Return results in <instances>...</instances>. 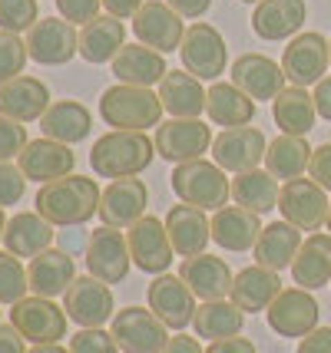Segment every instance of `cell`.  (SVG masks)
<instances>
[{"label":"cell","mask_w":331,"mask_h":353,"mask_svg":"<svg viewBox=\"0 0 331 353\" xmlns=\"http://www.w3.org/2000/svg\"><path fill=\"white\" fill-rule=\"evenodd\" d=\"M100 199H103V192H100L96 179L66 175V179L40 185L33 205L53 228H77L100 212Z\"/></svg>","instance_id":"obj_1"},{"label":"cell","mask_w":331,"mask_h":353,"mask_svg":"<svg viewBox=\"0 0 331 353\" xmlns=\"http://www.w3.org/2000/svg\"><path fill=\"white\" fill-rule=\"evenodd\" d=\"M156 159V142L146 132H129V129H110L106 136L93 142L90 165L100 179H129L149 169Z\"/></svg>","instance_id":"obj_2"},{"label":"cell","mask_w":331,"mask_h":353,"mask_svg":"<svg viewBox=\"0 0 331 353\" xmlns=\"http://www.w3.org/2000/svg\"><path fill=\"white\" fill-rule=\"evenodd\" d=\"M162 99L159 92L146 86H126L116 83L100 96V119L110 129H129V132H146L162 123Z\"/></svg>","instance_id":"obj_3"},{"label":"cell","mask_w":331,"mask_h":353,"mask_svg":"<svg viewBox=\"0 0 331 353\" xmlns=\"http://www.w3.org/2000/svg\"><path fill=\"white\" fill-rule=\"evenodd\" d=\"M169 185H173L176 199L196 205L202 212H219L232 199V179H225V169H219L216 162H205V159L173 165Z\"/></svg>","instance_id":"obj_4"},{"label":"cell","mask_w":331,"mask_h":353,"mask_svg":"<svg viewBox=\"0 0 331 353\" xmlns=\"http://www.w3.org/2000/svg\"><path fill=\"white\" fill-rule=\"evenodd\" d=\"M179 57H182L186 73L199 79H219L225 73V63H229V46H225V37L212 23L196 20L192 27H186Z\"/></svg>","instance_id":"obj_5"},{"label":"cell","mask_w":331,"mask_h":353,"mask_svg":"<svg viewBox=\"0 0 331 353\" xmlns=\"http://www.w3.org/2000/svg\"><path fill=\"white\" fill-rule=\"evenodd\" d=\"M110 334L123 353H162L169 343V327L146 307H123L113 314Z\"/></svg>","instance_id":"obj_6"},{"label":"cell","mask_w":331,"mask_h":353,"mask_svg":"<svg viewBox=\"0 0 331 353\" xmlns=\"http://www.w3.org/2000/svg\"><path fill=\"white\" fill-rule=\"evenodd\" d=\"M328 192L315 182V179H292L282 185L278 192V212L288 225H295L299 231H318L321 225H328Z\"/></svg>","instance_id":"obj_7"},{"label":"cell","mask_w":331,"mask_h":353,"mask_svg":"<svg viewBox=\"0 0 331 353\" xmlns=\"http://www.w3.org/2000/svg\"><path fill=\"white\" fill-rule=\"evenodd\" d=\"M83 261H86V268H90V274L96 281H103V284H123L129 274V264H133L126 231L110 228V225L93 228Z\"/></svg>","instance_id":"obj_8"},{"label":"cell","mask_w":331,"mask_h":353,"mask_svg":"<svg viewBox=\"0 0 331 353\" xmlns=\"http://www.w3.org/2000/svg\"><path fill=\"white\" fill-rule=\"evenodd\" d=\"M23 40L30 60L40 66H64L79 53V30L64 17H40Z\"/></svg>","instance_id":"obj_9"},{"label":"cell","mask_w":331,"mask_h":353,"mask_svg":"<svg viewBox=\"0 0 331 353\" xmlns=\"http://www.w3.org/2000/svg\"><path fill=\"white\" fill-rule=\"evenodd\" d=\"M268 142L265 132L255 125H236V129H222L212 139V162L225 169L229 175L258 169V162H265Z\"/></svg>","instance_id":"obj_10"},{"label":"cell","mask_w":331,"mask_h":353,"mask_svg":"<svg viewBox=\"0 0 331 353\" xmlns=\"http://www.w3.org/2000/svg\"><path fill=\"white\" fill-rule=\"evenodd\" d=\"M328 66H331L328 40L315 30L292 37L288 46H285V53H282L285 79H288L292 86H315V83L325 79Z\"/></svg>","instance_id":"obj_11"},{"label":"cell","mask_w":331,"mask_h":353,"mask_svg":"<svg viewBox=\"0 0 331 353\" xmlns=\"http://www.w3.org/2000/svg\"><path fill=\"white\" fill-rule=\"evenodd\" d=\"M212 129L202 119H166L156 125V155H162L166 162L182 165L192 159H202L212 149Z\"/></svg>","instance_id":"obj_12"},{"label":"cell","mask_w":331,"mask_h":353,"mask_svg":"<svg viewBox=\"0 0 331 353\" xmlns=\"http://www.w3.org/2000/svg\"><path fill=\"white\" fill-rule=\"evenodd\" d=\"M196 301H199V297L189 291V284L179 274H156L153 284L146 288V304H149V310H153L169 330H176V334H182L192 323L196 310H199Z\"/></svg>","instance_id":"obj_13"},{"label":"cell","mask_w":331,"mask_h":353,"mask_svg":"<svg viewBox=\"0 0 331 353\" xmlns=\"http://www.w3.org/2000/svg\"><path fill=\"white\" fill-rule=\"evenodd\" d=\"M66 321H70L66 310L40 294H27L10 310V323L30 343H60L66 337Z\"/></svg>","instance_id":"obj_14"},{"label":"cell","mask_w":331,"mask_h":353,"mask_svg":"<svg viewBox=\"0 0 331 353\" xmlns=\"http://www.w3.org/2000/svg\"><path fill=\"white\" fill-rule=\"evenodd\" d=\"M268 327L278 334V337H308L318 327L321 307L312 297V291L305 288H282V294L272 301V307L265 310Z\"/></svg>","instance_id":"obj_15"},{"label":"cell","mask_w":331,"mask_h":353,"mask_svg":"<svg viewBox=\"0 0 331 353\" xmlns=\"http://www.w3.org/2000/svg\"><path fill=\"white\" fill-rule=\"evenodd\" d=\"M126 241L133 264L140 268L142 274H166L169 271L176 251L173 241H169V231H166V221L142 215L133 228H126Z\"/></svg>","instance_id":"obj_16"},{"label":"cell","mask_w":331,"mask_h":353,"mask_svg":"<svg viewBox=\"0 0 331 353\" xmlns=\"http://www.w3.org/2000/svg\"><path fill=\"white\" fill-rule=\"evenodd\" d=\"M133 33L142 46H153L159 53H173L182 46L186 23L166 0H146L133 17Z\"/></svg>","instance_id":"obj_17"},{"label":"cell","mask_w":331,"mask_h":353,"mask_svg":"<svg viewBox=\"0 0 331 353\" xmlns=\"http://www.w3.org/2000/svg\"><path fill=\"white\" fill-rule=\"evenodd\" d=\"M146 205H149L146 182L136 179V175H129V179H113L103 188V199H100V212L96 215H100L103 225L126 231L146 215Z\"/></svg>","instance_id":"obj_18"},{"label":"cell","mask_w":331,"mask_h":353,"mask_svg":"<svg viewBox=\"0 0 331 353\" xmlns=\"http://www.w3.org/2000/svg\"><path fill=\"white\" fill-rule=\"evenodd\" d=\"M64 310L77 327H103V323L113 321L116 301H113L110 284H103L93 274H86V277H77L70 284V291L64 294Z\"/></svg>","instance_id":"obj_19"},{"label":"cell","mask_w":331,"mask_h":353,"mask_svg":"<svg viewBox=\"0 0 331 353\" xmlns=\"http://www.w3.org/2000/svg\"><path fill=\"white\" fill-rule=\"evenodd\" d=\"M229 83H236L238 90L245 92L249 99H275L278 92L285 90V70L282 63H275L272 57H265V53H242V57H236L232 60V66H229Z\"/></svg>","instance_id":"obj_20"},{"label":"cell","mask_w":331,"mask_h":353,"mask_svg":"<svg viewBox=\"0 0 331 353\" xmlns=\"http://www.w3.org/2000/svg\"><path fill=\"white\" fill-rule=\"evenodd\" d=\"M17 165L23 169V175L37 185L57 182V179H66L73 175V165H77V155L70 152V145L57 142V139H30L27 149L20 152Z\"/></svg>","instance_id":"obj_21"},{"label":"cell","mask_w":331,"mask_h":353,"mask_svg":"<svg viewBox=\"0 0 331 353\" xmlns=\"http://www.w3.org/2000/svg\"><path fill=\"white\" fill-rule=\"evenodd\" d=\"M308 20V3L305 0H262L252 10V33L258 40L278 43L299 37Z\"/></svg>","instance_id":"obj_22"},{"label":"cell","mask_w":331,"mask_h":353,"mask_svg":"<svg viewBox=\"0 0 331 353\" xmlns=\"http://www.w3.org/2000/svg\"><path fill=\"white\" fill-rule=\"evenodd\" d=\"M166 231H169L173 251L179 258H196V254H205V248L212 241V218H205L202 208L182 201V205L169 208Z\"/></svg>","instance_id":"obj_23"},{"label":"cell","mask_w":331,"mask_h":353,"mask_svg":"<svg viewBox=\"0 0 331 353\" xmlns=\"http://www.w3.org/2000/svg\"><path fill=\"white\" fill-rule=\"evenodd\" d=\"M179 277L189 284V291L199 297V304L202 301H222V297H229L232 294V268L216 258V254H196V258H182L179 264Z\"/></svg>","instance_id":"obj_24"},{"label":"cell","mask_w":331,"mask_h":353,"mask_svg":"<svg viewBox=\"0 0 331 353\" xmlns=\"http://www.w3.org/2000/svg\"><path fill=\"white\" fill-rule=\"evenodd\" d=\"M262 215H255L242 205H225L219 212H212V241L232 254L252 251L258 234H262Z\"/></svg>","instance_id":"obj_25"},{"label":"cell","mask_w":331,"mask_h":353,"mask_svg":"<svg viewBox=\"0 0 331 353\" xmlns=\"http://www.w3.org/2000/svg\"><path fill=\"white\" fill-rule=\"evenodd\" d=\"M47 109L50 90L37 77H17L0 86V116H7L14 123H37V119H44Z\"/></svg>","instance_id":"obj_26"},{"label":"cell","mask_w":331,"mask_h":353,"mask_svg":"<svg viewBox=\"0 0 331 353\" xmlns=\"http://www.w3.org/2000/svg\"><path fill=\"white\" fill-rule=\"evenodd\" d=\"M113 77L116 83H126V86H146L153 90L162 83V77L169 73V66L162 60V53L153 50V46H142V43H129L120 50V57L110 63Z\"/></svg>","instance_id":"obj_27"},{"label":"cell","mask_w":331,"mask_h":353,"mask_svg":"<svg viewBox=\"0 0 331 353\" xmlns=\"http://www.w3.org/2000/svg\"><path fill=\"white\" fill-rule=\"evenodd\" d=\"M159 99L162 109L169 112V119H199L205 112V86L199 77H192L186 70H169L159 83Z\"/></svg>","instance_id":"obj_28"},{"label":"cell","mask_w":331,"mask_h":353,"mask_svg":"<svg viewBox=\"0 0 331 353\" xmlns=\"http://www.w3.org/2000/svg\"><path fill=\"white\" fill-rule=\"evenodd\" d=\"M57 241V228L40 212H17L3 231V251L14 258H37Z\"/></svg>","instance_id":"obj_29"},{"label":"cell","mask_w":331,"mask_h":353,"mask_svg":"<svg viewBox=\"0 0 331 353\" xmlns=\"http://www.w3.org/2000/svg\"><path fill=\"white\" fill-rule=\"evenodd\" d=\"M278 294H282V277H278V271H268L262 264H252V268H242L236 274L229 301H232L238 310H245V314H262V310L272 307V301H275Z\"/></svg>","instance_id":"obj_30"},{"label":"cell","mask_w":331,"mask_h":353,"mask_svg":"<svg viewBox=\"0 0 331 353\" xmlns=\"http://www.w3.org/2000/svg\"><path fill=\"white\" fill-rule=\"evenodd\" d=\"M27 277H30V294H40V297L53 301V297L70 291V284L77 281V264H73V258L66 251L47 248L44 254L30 258Z\"/></svg>","instance_id":"obj_31"},{"label":"cell","mask_w":331,"mask_h":353,"mask_svg":"<svg viewBox=\"0 0 331 353\" xmlns=\"http://www.w3.org/2000/svg\"><path fill=\"white\" fill-rule=\"evenodd\" d=\"M126 46V23L110 14H100L96 20L79 27V57L86 63H113L120 50Z\"/></svg>","instance_id":"obj_32"},{"label":"cell","mask_w":331,"mask_h":353,"mask_svg":"<svg viewBox=\"0 0 331 353\" xmlns=\"http://www.w3.org/2000/svg\"><path fill=\"white\" fill-rule=\"evenodd\" d=\"M301 231L295 228V225H288V221H272V225H265L262 228V234H258V241H255L252 248V258L255 264H262V268H268V271H278L282 274L285 268H292V261L299 258L301 251Z\"/></svg>","instance_id":"obj_33"},{"label":"cell","mask_w":331,"mask_h":353,"mask_svg":"<svg viewBox=\"0 0 331 353\" xmlns=\"http://www.w3.org/2000/svg\"><path fill=\"white\" fill-rule=\"evenodd\" d=\"M292 281L305 291L331 288V234L312 231L301 241L299 258L292 261Z\"/></svg>","instance_id":"obj_34"},{"label":"cell","mask_w":331,"mask_h":353,"mask_svg":"<svg viewBox=\"0 0 331 353\" xmlns=\"http://www.w3.org/2000/svg\"><path fill=\"white\" fill-rule=\"evenodd\" d=\"M272 119L278 125V132H285V136H308L318 119L312 92L305 86H285L272 99Z\"/></svg>","instance_id":"obj_35"},{"label":"cell","mask_w":331,"mask_h":353,"mask_svg":"<svg viewBox=\"0 0 331 353\" xmlns=\"http://www.w3.org/2000/svg\"><path fill=\"white\" fill-rule=\"evenodd\" d=\"M40 129L47 139H57L64 145H77L83 139H90V129H93V116L90 109L77 103V99H57L50 103V109L40 119Z\"/></svg>","instance_id":"obj_36"},{"label":"cell","mask_w":331,"mask_h":353,"mask_svg":"<svg viewBox=\"0 0 331 353\" xmlns=\"http://www.w3.org/2000/svg\"><path fill=\"white\" fill-rule=\"evenodd\" d=\"M205 116L222 129L249 125L255 119V99H249L236 83H212L205 92Z\"/></svg>","instance_id":"obj_37"},{"label":"cell","mask_w":331,"mask_h":353,"mask_svg":"<svg viewBox=\"0 0 331 353\" xmlns=\"http://www.w3.org/2000/svg\"><path fill=\"white\" fill-rule=\"evenodd\" d=\"M245 327V310H238L229 297L222 301H202L196 317H192V330L199 340H225V337H238Z\"/></svg>","instance_id":"obj_38"},{"label":"cell","mask_w":331,"mask_h":353,"mask_svg":"<svg viewBox=\"0 0 331 353\" xmlns=\"http://www.w3.org/2000/svg\"><path fill=\"white\" fill-rule=\"evenodd\" d=\"M312 145L305 142V136H278L268 142L265 152V172L282 179V182H292V179H301L308 172V162H312Z\"/></svg>","instance_id":"obj_39"},{"label":"cell","mask_w":331,"mask_h":353,"mask_svg":"<svg viewBox=\"0 0 331 353\" xmlns=\"http://www.w3.org/2000/svg\"><path fill=\"white\" fill-rule=\"evenodd\" d=\"M278 179L268 175L265 169L238 172L232 175V201L249 208L255 215H268L272 208H278Z\"/></svg>","instance_id":"obj_40"},{"label":"cell","mask_w":331,"mask_h":353,"mask_svg":"<svg viewBox=\"0 0 331 353\" xmlns=\"http://www.w3.org/2000/svg\"><path fill=\"white\" fill-rule=\"evenodd\" d=\"M27 291H30L27 268L10 251H0V304H10L14 307L17 301L27 297Z\"/></svg>","instance_id":"obj_41"},{"label":"cell","mask_w":331,"mask_h":353,"mask_svg":"<svg viewBox=\"0 0 331 353\" xmlns=\"http://www.w3.org/2000/svg\"><path fill=\"white\" fill-rule=\"evenodd\" d=\"M30 60L27 53V40H20V33L0 30V86L10 79L23 77V66Z\"/></svg>","instance_id":"obj_42"},{"label":"cell","mask_w":331,"mask_h":353,"mask_svg":"<svg viewBox=\"0 0 331 353\" xmlns=\"http://www.w3.org/2000/svg\"><path fill=\"white\" fill-rule=\"evenodd\" d=\"M40 20L37 0H0V30L27 33Z\"/></svg>","instance_id":"obj_43"},{"label":"cell","mask_w":331,"mask_h":353,"mask_svg":"<svg viewBox=\"0 0 331 353\" xmlns=\"http://www.w3.org/2000/svg\"><path fill=\"white\" fill-rule=\"evenodd\" d=\"M70 353H120L116 337L103 327H79L70 337Z\"/></svg>","instance_id":"obj_44"},{"label":"cell","mask_w":331,"mask_h":353,"mask_svg":"<svg viewBox=\"0 0 331 353\" xmlns=\"http://www.w3.org/2000/svg\"><path fill=\"white\" fill-rule=\"evenodd\" d=\"M27 142H30V139H27V125L0 116V162L20 159V152L27 149Z\"/></svg>","instance_id":"obj_45"},{"label":"cell","mask_w":331,"mask_h":353,"mask_svg":"<svg viewBox=\"0 0 331 353\" xmlns=\"http://www.w3.org/2000/svg\"><path fill=\"white\" fill-rule=\"evenodd\" d=\"M27 175L20 165L14 162H0V208H10L17 201L23 199V192H27Z\"/></svg>","instance_id":"obj_46"},{"label":"cell","mask_w":331,"mask_h":353,"mask_svg":"<svg viewBox=\"0 0 331 353\" xmlns=\"http://www.w3.org/2000/svg\"><path fill=\"white\" fill-rule=\"evenodd\" d=\"M57 3V10L64 20H70L73 27H83V23H90L100 17V7H103V0H53Z\"/></svg>","instance_id":"obj_47"},{"label":"cell","mask_w":331,"mask_h":353,"mask_svg":"<svg viewBox=\"0 0 331 353\" xmlns=\"http://www.w3.org/2000/svg\"><path fill=\"white\" fill-rule=\"evenodd\" d=\"M308 179H315L325 192H331V142L318 145L312 152V162H308Z\"/></svg>","instance_id":"obj_48"},{"label":"cell","mask_w":331,"mask_h":353,"mask_svg":"<svg viewBox=\"0 0 331 353\" xmlns=\"http://www.w3.org/2000/svg\"><path fill=\"white\" fill-rule=\"evenodd\" d=\"M86 245H90V231H83V225H77V228L57 231V248H60V251H66L70 258H79V254H86Z\"/></svg>","instance_id":"obj_49"},{"label":"cell","mask_w":331,"mask_h":353,"mask_svg":"<svg viewBox=\"0 0 331 353\" xmlns=\"http://www.w3.org/2000/svg\"><path fill=\"white\" fill-rule=\"evenodd\" d=\"M295 353H331V327H315L308 337L299 340Z\"/></svg>","instance_id":"obj_50"},{"label":"cell","mask_w":331,"mask_h":353,"mask_svg":"<svg viewBox=\"0 0 331 353\" xmlns=\"http://www.w3.org/2000/svg\"><path fill=\"white\" fill-rule=\"evenodd\" d=\"M0 353H30L27 350V337L14 323H0Z\"/></svg>","instance_id":"obj_51"},{"label":"cell","mask_w":331,"mask_h":353,"mask_svg":"<svg viewBox=\"0 0 331 353\" xmlns=\"http://www.w3.org/2000/svg\"><path fill=\"white\" fill-rule=\"evenodd\" d=\"M182 20H202L212 7V0H166Z\"/></svg>","instance_id":"obj_52"},{"label":"cell","mask_w":331,"mask_h":353,"mask_svg":"<svg viewBox=\"0 0 331 353\" xmlns=\"http://www.w3.org/2000/svg\"><path fill=\"white\" fill-rule=\"evenodd\" d=\"M205 353H258L255 343L249 337H225V340H212Z\"/></svg>","instance_id":"obj_53"},{"label":"cell","mask_w":331,"mask_h":353,"mask_svg":"<svg viewBox=\"0 0 331 353\" xmlns=\"http://www.w3.org/2000/svg\"><path fill=\"white\" fill-rule=\"evenodd\" d=\"M146 0H103V7H106V14L116 17V20H133L136 10H140Z\"/></svg>","instance_id":"obj_54"},{"label":"cell","mask_w":331,"mask_h":353,"mask_svg":"<svg viewBox=\"0 0 331 353\" xmlns=\"http://www.w3.org/2000/svg\"><path fill=\"white\" fill-rule=\"evenodd\" d=\"M312 99H315L318 116L331 123V77H325L321 83H315V92H312Z\"/></svg>","instance_id":"obj_55"},{"label":"cell","mask_w":331,"mask_h":353,"mask_svg":"<svg viewBox=\"0 0 331 353\" xmlns=\"http://www.w3.org/2000/svg\"><path fill=\"white\" fill-rule=\"evenodd\" d=\"M162 353H205V350L199 347V340H196V337L176 334V337H169V343H166V350H162Z\"/></svg>","instance_id":"obj_56"},{"label":"cell","mask_w":331,"mask_h":353,"mask_svg":"<svg viewBox=\"0 0 331 353\" xmlns=\"http://www.w3.org/2000/svg\"><path fill=\"white\" fill-rule=\"evenodd\" d=\"M30 353H70V350L60 347V343H33Z\"/></svg>","instance_id":"obj_57"},{"label":"cell","mask_w":331,"mask_h":353,"mask_svg":"<svg viewBox=\"0 0 331 353\" xmlns=\"http://www.w3.org/2000/svg\"><path fill=\"white\" fill-rule=\"evenodd\" d=\"M7 221H10V218L3 215V208H0V245H3V231H7Z\"/></svg>","instance_id":"obj_58"},{"label":"cell","mask_w":331,"mask_h":353,"mask_svg":"<svg viewBox=\"0 0 331 353\" xmlns=\"http://www.w3.org/2000/svg\"><path fill=\"white\" fill-rule=\"evenodd\" d=\"M242 3H262V0H242Z\"/></svg>","instance_id":"obj_59"},{"label":"cell","mask_w":331,"mask_h":353,"mask_svg":"<svg viewBox=\"0 0 331 353\" xmlns=\"http://www.w3.org/2000/svg\"><path fill=\"white\" fill-rule=\"evenodd\" d=\"M328 231H331V208H328Z\"/></svg>","instance_id":"obj_60"},{"label":"cell","mask_w":331,"mask_h":353,"mask_svg":"<svg viewBox=\"0 0 331 353\" xmlns=\"http://www.w3.org/2000/svg\"><path fill=\"white\" fill-rule=\"evenodd\" d=\"M328 50H331V40H328Z\"/></svg>","instance_id":"obj_61"}]
</instances>
